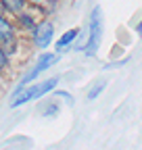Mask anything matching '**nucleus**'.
Masks as SVG:
<instances>
[{"mask_svg": "<svg viewBox=\"0 0 142 150\" xmlns=\"http://www.w3.org/2000/svg\"><path fill=\"white\" fill-rule=\"evenodd\" d=\"M57 83H59V77H50V79H44L42 83H38V86H31V88H23L17 96L11 100V108H17V106H21V104H27V102H31V100H38V98H42L44 94H48V92H52L57 88Z\"/></svg>", "mask_w": 142, "mask_h": 150, "instance_id": "nucleus-1", "label": "nucleus"}, {"mask_svg": "<svg viewBox=\"0 0 142 150\" xmlns=\"http://www.w3.org/2000/svg\"><path fill=\"white\" fill-rule=\"evenodd\" d=\"M100 40H102V11L96 6L90 15V35L84 44V52L86 54H96L98 46H100Z\"/></svg>", "mask_w": 142, "mask_h": 150, "instance_id": "nucleus-2", "label": "nucleus"}, {"mask_svg": "<svg viewBox=\"0 0 142 150\" xmlns=\"http://www.w3.org/2000/svg\"><path fill=\"white\" fill-rule=\"evenodd\" d=\"M57 61H59V54H52V52H44V54L40 56V59H38V63H36V65H33V69H31V71H29V73L25 75V77L21 79V83H19V88H17V90H15V96H17V94H19V92H21V90H23V88H25V86H27L29 81H33V79H36V77H38V75H40V73H44L46 69H50V67H52V65H55Z\"/></svg>", "mask_w": 142, "mask_h": 150, "instance_id": "nucleus-3", "label": "nucleus"}, {"mask_svg": "<svg viewBox=\"0 0 142 150\" xmlns=\"http://www.w3.org/2000/svg\"><path fill=\"white\" fill-rule=\"evenodd\" d=\"M31 33H33V44L38 48H46L52 42L55 25H52V21H40V23H36V27L31 29Z\"/></svg>", "mask_w": 142, "mask_h": 150, "instance_id": "nucleus-4", "label": "nucleus"}, {"mask_svg": "<svg viewBox=\"0 0 142 150\" xmlns=\"http://www.w3.org/2000/svg\"><path fill=\"white\" fill-rule=\"evenodd\" d=\"M80 35V29L77 27H73V29H67L61 38H59V40H57V52H63V50H67L69 46H73L75 44V38Z\"/></svg>", "mask_w": 142, "mask_h": 150, "instance_id": "nucleus-5", "label": "nucleus"}, {"mask_svg": "<svg viewBox=\"0 0 142 150\" xmlns=\"http://www.w3.org/2000/svg\"><path fill=\"white\" fill-rule=\"evenodd\" d=\"M11 40H15V27L6 17L0 15V46L11 42Z\"/></svg>", "mask_w": 142, "mask_h": 150, "instance_id": "nucleus-6", "label": "nucleus"}, {"mask_svg": "<svg viewBox=\"0 0 142 150\" xmlns=\"http://www.w3.org/2000/svg\"><path fill=\"white\" fill-rule=\"evenodd\" d=\"M25 2H27V0H0L2 8H4L6 13H11V15H19V13H23Z\"/></svg>", "mask_w": 142, "mask_h": 150, "instance_id": "nucleus-7", "label": "nucleus"}, {"mask_svg": "<svg viewBox=\"0 0 142 150\" xmlns=\"http://www.w3.org/2000/svg\"><path fill=\"white\" fill-rule=\"evenodd\" d=\"M107 88V81L104 79H100V81H96L90 90H88V100H96L98 96H100V92Z\"/></svg>", "mask_w": 142, "mask_h": 150, "instance_id": "nucleus-8", "label": "nucleus"}, {"mask_svg": "<svg viewBox=\"0 0 142 150\" xmlns=\"http://www.w3.org/2000/svg\"><path fill=\"white\" fill-rule=\"evenodd\" d=\"M17 17H19V27H23V29H33V27H36L33 17H29L25 11H23V13H19Z\"/></svg>", "mask_w": 142, "mask_h": 150, "instance_id": "nucleus-9", "label": "nucleus"}, {"mask_svg": "<svg viewBox=\"0 0 142 150\" xmlns=\"http://www.w3.org/2000/svg\"><path fill=\"white\" fill-rule=\"evenodd\" d=\"M6 65H9V56H6V52L2 50V46H0V71H2Z\"/></svg>", "mask_w": 142, "mask_h": 150, "instance_id": "nucleus-10", "label": "nucleus"}, {"mask_svg": "<svg viewBox=\"0 0 142 150\" xmlns=\"http://www.w3.org/2000/svg\"><path fill=\"white\" fill-rule=\"evenodd\" d=\"M57 110H59V104H50V106H46V112H44V117L57 115Z\"/></svg>", "mask_w": 142, "mask_h": 150, "instance_id": "nucleus-11", "label": "nucleus"}, {"mask_svg": "<svg viewBox=\"0 0 142 150\" xmlns=\"http://www.w3.org/2000/svg\"><path fill=\"white\" fill-rule=\"evenodd\" d=\"M138 35H140V38H142V21H140V23H138Z\"/></svg>", "mask_w": 142, "mask_h": 150, "instance_id": "nucleus-12", "label": "nucleus"}, {"mask_svg": "<svg viewBox=\"0 0 142 150\" xmlns=\"http://www.w3.org/2000/svg\"><path fill=\"white\" fill-rule=\"evenodd\" d=\"M29 2H42V0H29Z\"/></svg>", "mask_w": 142, "mask_h": 150, "instance_id": "nucleus-13", "label": "nucleus"}, {"mask_svg": "<svg viewBox=\"0 0 142 150\" xmlns=\"http://www.w3.org/2000/svg\"><path fill=\"white\" fill-rule=\"evenodd\" d=\"M0 8H2V4H0ZM0 15H2V13H0Z\"/></svg>", "mask_w": 142, "mask_h": 150, "instance_id": "nucleus-14", "label": "nucleus"}]
</instances>
